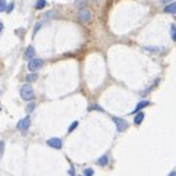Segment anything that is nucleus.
Returning <instances> with one entry per match:
<instances>
[{"label": "nucleus", "mask_w": 176, "mask_h": 176, "mask_svg": "<svg viewBox=\"0 0 176 176\" xmlns=\"http://www.w3.org/2000/svg\"><path fill=\"white\" fill-rule=\"evenodd\" d=\"M29 125H31V119L28 116H25V117H22L19 122H18L16 128L19 129V131H27V129H29Z\"/></svg>", "instance_id": "nucleus-5"}, {"label": "nucleus", "mask_w": 176, "mask_h": 176, "mask_svg": "<svg viewBox=\"0 0 176 176\" xmlns=\"http://www.w3.org/2000/svg\"><path fill=\"white\" fill-rule=\"evenodd\" d=\"M163 12H164V13H170V15L176 13V3H170V5H167V6L164 7Z\"/></svg>", "instance_id": "nucleus-8"}, {"label": "nucleus", "mask_w": 176, "mask_h": 176, "mask_svg": "<svg viewBox=\"0 0 176 176\" xmlns=\"http://www.w3.org/2000/svg\"><path fill=\"white\" fill-rule=\"evenodd\" d=\"M84 175H87V176L94 175V170H93V169H85V170H84Z\"/></svg>", "instance_id": "nucleus-20"}, {"label": "nucleus", "mask_w": 176, "mask_h": 176, "mask_svg": "<svg viewBox=\"0 0 176 176\" xmlns=\"http://www.w3.org/2000/svg\"><path fill=\"white\" fill-rule=\"evenodd\" d=\"M113 122H115V125H116V128H117V131L119 132H123L125 129H128V126H129V123L125 121V119H121V117H113Z\"/></svg>", "instance_id": "nucleus-4"}, {"label": "nucleus", "mask_w": 176, "mask_h": 176, "mask_svg": "<svg viewBox=\"0 0 176 176\" xmlns=\"http://www.w3.org/2000/svg\"><path fill=\"white\" fill-rule=\"evenodd\" d=\"M2 31H3V24L0 22V34H2Z\"/></svg>", "instance_id": "nucleus-22"}, {"label": "nucleus", "mask_w": 176, "mask_h": 176, "mask_svg": "<svg viewBox=\"0 0 176 176\" xmlns=\"http://www.w3.org/2000/svg\"><path fill=\"white\" fill-rule=\"evenodd\" d=\"M6 10V0H0V12Z\"/></svg>", "instance_id": "nucleus-17"}, {"label": "nucleus", "mask_w": 176, "mask_h": 176, "mask_svg": "<svg viewBox=\"0 0 176 176\" xmlns=\"http://www.w3.org/2000/svg\"><path fill=\"white\" fill-rule=\"evenodd\" d=\"M75 6L79 7V9H84V7H85V0H76V2H75Z\"/></svg>", "instance_id": "nucleus-14"}, {"label": "nucleus", "mask_w": 176, "mask_h": 176, "mask_svg": "<svg viewBox=\"0 0 176 176\" xmlns=\"http://www.w3.org/2000/svg\"><path fill=\"white\" fill-rule=\"evenodd\" d=\"M76 126H78V122H74V123H72V125H71V126H69L68 132H72V131H74V129L76 128Z\"/></svg>", "instance_id": "nucleus-21"}, {"label": "nucleus", "mask_w": 176, "mask_h": 176, "mask_svg": "<svg viewBox=\"0 0 176 176\" xmlns=\"http://www.w3.org/2000/svg\"><path fill=\"white\" fill-rule=\"evenodd\" d=\"M47 145L48 147H52V148H62V140L59 138H50L47 141Z\"/></svg>", "instance_id": "nucleus-6"}, {"label": "nucleus", "mask_w": 176, "mask_h": 176, "mask_svg": "<svg viewBox=\"0 0 176 176\" xmlns=\"http://www.w3.org/2000/svg\"><path fill=\"white\" fill-rule=\"evenodd\" d=\"M148 104H150L148 101H141V103H138V104H136V107L134 109V112H132V113H138V112H140V110H141V109L147 107V106H148Z\"/></svg>", "instance_id": "nucleus-9"}, {"label": "nucleus", "mask_w": 176, "mask_h": 176, "mask_svg": "<svg viewBox=\"0 0 176 176\" xmlns=\"http://www.w3.org/2000/svg\"><path fill=\"white\" fill-rule=\"evenodd\" d=\"M107 162H109L107 156H103V157H100V159H98L97 164H100V166H106V164H107Z\"/></svg>", "instance_id": "nucleus-11"}, {"label": "nucleus", "mask_w": 176, "mask_h": 176, "mask_svg": "<svg viewBox=\"0 0 176 176\" xmlns=\"http://www.w3.org/2000/svg\"><path fill=\"white\" fill-rule=\"evenodd\" d=\"M170 35H172V40L176 41V25H170Z\"/></svg>", "instance_id": "nucleus-12"}, {"label": "nucleus", "mask_w": 176, "mask_h": 176, "mask_svg": "<svg viewBox=\"0 0 176 176\" xmlns=\"http://www.w3.org/2000/svg\"><path fill=\"white\" fill-rule=\"evenodd\" d=\"M78 18H79V21H81L82 24H88L90 21H91V18H93V15H91V10H88V9H81L79 12H78Z\"/></svg>", "instance_id": "nucleus-3"}, {"label": "nucleus", "mask_w": 176, "mask_h": 176, "mask_svg": "<svg viewBox=\"0 0 176 176\" xmlns=\"http://www.w3.org/2000/svg\"><path fill=\"white\" fill-rule=\"evenodd\" d=\"M34 54H35V50L33 46H29V47L25 50V54H24V57H25V60H31L33 57H34Z\"/></svg>", "instance_id": "nucleus-7"}, {"label": "nucleus", "mask_w": 176, "mask_h": 176, "mask_svg": "<svg viewBox=\"0 0 176 176\" xmlns=\"http://www.w3.org/2000/svg\"><path fill=\"white\" fill-rule=\"evenodd\" d=\"M34 109H35V103H28V104H27V112H28V113H29V112H33Z\"/></svg>", "instance_id": "nucleus-18"}, {"label": "nucleus", "mask_w": 176, "mask_h": 176, "mask_svg": "<svg viewBox=\"0 0 176 176\" xmlns=\"http://www.w3.org/2000/svg\"><path fill=\"white\" fill-rule=\"evenodd\" d=\"M43 59H38V57H33L31 60H28V69L31 71V72H35V71H38V69L43 66Z\"/></svg>", "instance_id": "nucleus-2"}, {"label": "nucleus", "mask_w": 176, "mask_h": 176, "mask_svg": "<svg viewBox=\"0 0 176 176\" xmlns=\"http://www.w3.org/2000/svg\"><path fill=\"white\" fill-rule=\"evenodd\" d=\"M144 121V113H135V119H134V122L136 125H140V123Z\"/></svg>", "instance_id": "nucleus-10"}, {"label": "nucleus", "mask_w": 176, "mask_h": 176, "mask_svg": "<svg viewBox=\"0 0 176 176\" xmlns=\"http://www.w3.org/2000/svg\"><path fill=\"white\" fill-rule=\"evenodd\" d=\"M3 153H5V142L0 141V159H2V156H3Z\"/></svg>", "instance_id": "nucleus-19"}, {"label": "nucleus", "mask_w": 176, "mask_h": 176, "mask_svg": "<svg viewBox=\"0 0 176 176\" xmlns=\"http://www.w3.org/2000/svg\"><path fill=\"white\" fill-rule=\"evenodd\" d=\"M44 6H46V0H38L35 5V9H43Z\"/></svg>", "instance_id": "nucleus-15"}, {"label": "nucleus", "mask_w": 176, "mask_h": 176, "mask_svg": "<svg viewBox=\"0 0 176 176\" xmlns=\"http://www.w3.org/2000/svg\"><path fill=\"white\" fill-rule=\"evenodd\" d=\"M88 110H90V112H91V110H100V112H104V110H103L100 106H97V104H91V106L88 107Z\"/></svg>", "instance_id": "nucleus-16"}, {"label": "nucleus", "mask_w": 176, "mask_h": 176, "mask_svg": "<svg viewBox=\"0 0 176 176\" xmlns=\"http://www.w3.org/2000/svg\"><path fill=\"white\" fill-rule=\"evenodd\" d=\"M25 81H27V82H34V81H37V75H35V74H29L27 78H25Z\"/></svg>", "instance_id": "nucleus-13"}, {"label": "nucleus", "mask_w": 176, "mask_h": 176, "mask_svg": "<svg viewBox=\"0 0 176 176\" xmlns=\"http://www.w3.org/2000/svg\"><path fill=\"white\" fill-rule=\"evenodd\" d=\"M33 97H34V90H33V87H31L29 84H25L24 87L21 88V98L25 100V101H29V100H33Z\"/></svg>", "instance_id": "nucleus-1"}]
</instances>
